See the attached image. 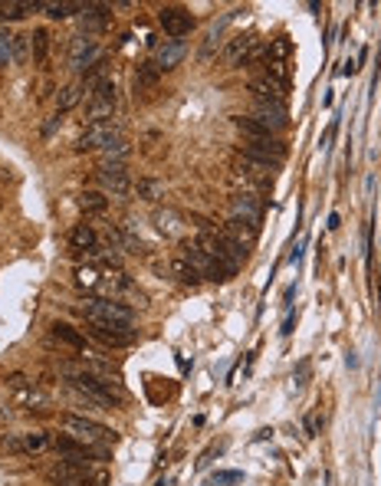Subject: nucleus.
<instances>
[{
	"instance_id": "f257e3e1",
	"label": "nucleus",
	"mask_w": 381,
	"mask_h": 486,
	"mask_svg": "<svg viewBox=\"0 0 381 486\" xmlns=\"http://www.w3.org/2000/svg\"><path fill=\"white\" fill-rule=\"evenodd\" d=\"M63 371H66L69 384L83 394L85 401H93L95 408L112 411L125 401V388H122V381L115 375H95L89 368H69V365Z\"/></svg>"
},
{
	"instance_id": "f03ea898",
	"label": "nucleus",
	"mask_w": 381,
	"mask_h": 486,
	"mask_svg": "<svg viewBox=\"0 0 381 486\" xmlns=\"http://www.w3.org/2000/svg\"><path fill=\"white\" fill-rule=\"evenodd\" d=\"M46 477L56 486H105V470H93L89 463H73V460H60L53 463Z\"/></svg>"
},
{
	"instance_id": "7ed1b4c3",
	"label": "nucleus",
	"mask_w": 381,
	"mask_h": 486,
	"mask_svg": "<svg viewBox=\"0 0 381 486\" xmlns=\"http://www.w3.org/2000/svg\"><path fill=\"white\" fill-rule=\"evenodd\" d=\"M83 312L89 322H102V325H115V329H132L135 322V312L115 299H85Z\"/></svg>"
},
{
	"instance_id": "20e7f679",
	"label": "nucleus",
	"mask_w": 381,
	"mask_h": 486,
	"mask_svg": "<svg viewBox=\"0 0 381 486\" xmlns=\"http://www.w3.org/2000/svg\"><path fill=\"white\" fill-rule=\"evenodd\" d=\"M115 105H119V95H115V83L109 76H102L93 85V95H89V109H85V122L89 125H99V122H112L115 115Z\"/></svg>"
},
{
	"instance_id": "39448f33",
	"label": "nucleus",
	"mask_w": 381,
	"mask_h": 486,
	"mask_svg": "<svg viewBox=\"0 0 381 486\" xmlns=\"http://www.w3.org/2000/svg\"><path fill=\"white\" fill-rule=\"evenodd\" d=\"M63 430L69 437L83 440V444H109V440L115 444V430H109L105 424H99L93 418H79V414H66L63 418Z\"/></svg>"
},
{
	"instance_id": "423d86ee",
	"label": "nucleus",
	"mask_w": 381,
	"mask_h": 486,
	"mask_svg": "<svg viewBox=\"0 0 381 486\" xmlns=\"http://www.w3.org/2000/svg\"><path fill=\"white\" fill-rule=\"evenodd\" d=\"M56 453H63L66 460L73 463H93V460H109V450L102 444H83V440H76V437H56Z\"/></svg>"
},
{
	"instance_id": "0eeeda50",
	"label": "nucleus",
	"mask_w": 381,
	"mask_h": 486,
	"mask_svg": "<svg viewBox=\"0 0 381 486\" xmlns=\"http://www.w3.org/2000/svg\"><path fill=\"white\" fill-rule=\"evenodd\" d=\"M7 391H10V398H14V404H20V408H30V411L46 408V394H43V388L36 381H30L26 375H10Z\"/></svg>"
},
{
	"instance_id": "6e6552de",
	"label": "nucleus",
	"mask_w": 381,
	"mask_h": 486,
	"mask_svg": "<svg viewBox=\"0 0 381 486\" xmlns=\"http://www.w3.org/2000/svg\"><path fill=\"white\" fill-rule=\"evenodd\" d=\"M158 23L171 40H181V36H187L191 30H194V17H191L184 7H161Z\"/></svg>"
},
{
	"instance_id": "1a4fd4ad",
	"label": "nucleus",
	"mask_w": 381,
	"mask_h": 486,
	"mask_svg": "<svg viewBox=\"0 0 381 486\" xmlns=\"http://www.w3.org/2000/svg\"><path fill=\"white\" fill-rule=\"evenodd\" d=\"M112 138H119V122H99V125H89L79 135L76 152H95V148H105Z\"/></svg>"
},
{
	"instance_id": "9d476101",
	"label": "nucleus",
	"mask_w": 381,
	"mask_h": 486,
	"mask_svg": "<svg viewBox=\"0 0 381 486\" xmlns=\"http://www.w3.org/2000/svg\"><path fill=\"white\" fill-rule=\"evenodd\" d=\"M95 181L102 184V191L112 197H125L128 194V168L125 164H99V174H95Z\"/></svg>"
},
{
	"instance_id": "9b49d317",
	"label": "nucleus",
	"mask_w": 381,
	"mask_h": 486,
	"mask_svg": "<svg viewBox=\"0 0 381 486\" xmlns=\"http://www.w3.org/2000/svg\"><path fill=\"white\" fill-rule=\"evenodd\" d=\"M95 63H99V46H95V40L89 33L76 36L73 46H69V66L85 69V66H95Z\"/></svg>"
},
{
	"instance_id": "f8f14e48",
	"label": "nucleus",
	"mask_w": 381,
	"mask_h": 486,
	"mask_svg": "<svg viewBox=\"0 0 381 486\" xmlns=\"http://www.w3.org/2000/svg\"><path fill=\"white\" fill-rule=\"evenodd\" d=\"M184 56H187V43L184 40H165L158 46V53H155V66H158L161 73H168V69L181 66Z\"/></svg>"
},
{
	"instance_id": "ddd939ff",
	"label": "nucleus",
	"mask_w": 381,
	"mask_h": 486,
	"mask_svg": "<svg viewBox=\"0 0 381 486\" xmlns=\"http://www.w3.org/2000/svg\"><path fill=\"white\" fill-rule=\"evenodd\" d=\"M246 154H254V158H263V162H270L273 168L286 158V145H283L280 138H266V142H246L244 145Z\"/></svg>"
},
{
	"instance_id": "4468645a",
	"label": "nucleus",
	"mask_w": 381,
	"mask_h": 486,
	"mask_svg": "<svg viewBox=\"0 0 381 486\" xmlns=\"http://www.w3.org/2000/svg\"><path fill=\"white\" fill-rule=\"evenodd\" d=\"M230 217L260 227V204H256V197L254 194H237L234 201H230Z\"/></svg>"
},
{
	"instance_id": "2eb2a0df",
	"label": "nucleus",
	"mask_w": 381,
	"mask_h": 486,
	"mask_svg": "<svg viewBox=\"0 0 381 486\" xmlns=\"http://www.w3.org/2000/svg\"><path fill=\"white\" fill-rule=\"evenodd\" d=\"M93 325V335L112 349H122V345H132L135 342V329H115V325H102V322H89Z\"/></svg>"
},
{
	"instance_id": "dca6fc26",
	"label": "nucleus",
	"mask_w": 381,
	"mask_h": 486,
	"mask_svg": "<svg viewBox=\"0 0 381 486\" xmlns=\"http://www.w3.org/2000/svg\"><path fill=\"white\" fill-rule=\"evenodd\" d=\"M250 93L256 95V102H266V105H283V99H286V89L283 85H276L273 79L260 76L250 83Z\"/></svg>"
},
{
	"instance_id": "f3484780",
	"label": "nucleus",
	"mask_w": 381,
	"mask_h": 486,
	"mask_svg": "<svg viewBox=\"0 0 381 486\" xmlns=\"http://www.w3.org/2000/svg\"><path fill=\"white\" fill-rule=\"evenodd\" d=\"M256 122H260L266 132H283L286 128V105H266V102H256Z\"/></svg>"
},
{
	"instance_id": "a211bd4d",
	"label": "nucleus",
	"mask_w": 381,
	"mask_h": 486,
	"mask_svg": "<svg viewBox=\"0 0 381 486\" xmlns=\"http://www.w3.org/2000/svg\"><path fill=\"white\" fill-rule=\"evenodd\" d=\"M250 50H254V36H234V40L227 43V50H224V56H227L230 66H240V63H246V56H250Z\"/></svg>"
},
{
	"instance_id": "6ab92c4d",
	"label": "nucleus",
	"mask_w": 381,
	"mask_h": 486,
	"mask_svg": "<svg viewBox=\"0 0 381 486\" xmlns=\"http://www.w3.org/2000/svg\"><path fill=\"white\" fill-rule=\"evenodd\" d=\"M125 154H128V142L125 138H112L105 148H99V162L102 164H125Z\"/></svg>"
},
{
	"instance_id": "aec40b11",
	"label": "nucleus",
	"mask_w": 381,
	"mask_h": 486,
	"mask_svg": "<svg viewBox=\"0 0 381 486\" xmlns=\"http://www.w3.org/2000/svg\"><path fill=\"white\" fill-rule=\"evenodd\" d=\"M69 243L76 250H95L99 247V237H95V231L89 223H76V227L69 231Z\"/></svg>"
},
{
	"instance_id": "412c9836",
	"label": "nucleus",
	"mask_w": 381,
	"mask_h": 486,
	"mask_svg": "<svg viewBox=\"0 0 381 486\" xmlns=\"http://www.w3.org/2000/svg\"><path fill=\"white\" fill-rule=\"evenodd\" d=\"M79 10H85V4H69V0H50V4H43V14L50 20H66V17H73V14H79Z\"/></svg>"
},
{
	"instance_id": "4be33fe9",
	"label": "nucleus",
	"mask_w": 381,
	"mask_h": 486,
	"mask_svg": "<svg viewBox=\"0 0 381 486\" xmlns=\"http://www.w3.org/2000/svg\"><path fill=\"white\" fill-rule=\"evenodd\" d=\"M155 227H158L165 237H174V233L181 231V213L171 211V207H165V211H155Z\"/></svg>"
},
{
	"instance_id": "5701e85b",
	"label": "nucleus",
	"mask_w": 381,
	"mask_h": 486,
	"mask_svg": "<svg viewBox=\"0 0 381 486\" xmlns=\"http://www.w3.org/2000/svg\"><path fill=\"white\" fill-rule=\"evenodd\" d=\"M109 4H85L83 10V23L89 26V30H99V26L109 23Z\"/></svg>"
},
{
	"instance_id": "b1692460",
	"label": "nucleus",
	"mask_w": 381,
	"mask_h": 486,
	"mask_svg": "<svg viewBox=\"0 0 381 486\" xmlns=\"http://www.w3.org/2000/svg\"><path fill=\"white\" fill-rule=\"evenodd\" d=\"M171 273H174V280L178 282H184V286H197V282H201L197 270L187 263L184 256H174V260H171Z\"/></svg>"
},
{
	"instance_id": "393cba45",
	"label": "nucleus",
	"mask_w": 381,
	"mask_h": 486,
	"mask_svg": "<svg viewBox=\"0 0 381 486\" xmlns=\"http://www.w3.org/2000/svg\"><path fill=\"white\" fill-rule=\"evenodd\" d=\"M234 125H237V132H244L250 142H266V138H273L256 119H244V115H237V119H234Z\"/></svg>"
},
{
	"instance_id": "a878e982",
	"label": "nucleus",
	"mask_w": 381,
	"mask_h": 486,
	"mask_svg": "<svg viewBox=\"0 0 381 486\" xmlns=\"http://www.w3.org/2000/svg\"><path fill=\"white\" fill-rule=\"evenodd\" d=\"M135 191H138V197H142V201L155 204V201H161V197H165V181H158V178H142Z\"/></svg>"
},
{
	"instance_id": "bb28decb",
	"label": "nucleus",
	"mask_w": 381,
	"mask_h": 486,
	"mask_svg": "<svg viewBox=\"0 0 381 486\" xmlns=\"http://www.w3.org/2000/svg\"><path fill=\"white\" fill-rule=\"evenodd\" d=\"M53 339L66 342L69 349H79V352L85 349V339L76 332V329H73V325H66V322H56V325H53Z\"/></svg>"
},
{
	"instance_id": "cd10ccee",
	"label": "nucleus",
	"mask_w": 381,
	"mask_h": 486,
	"mask_svg": "<svg viewBox=\"0 0 381 486\" xmlns=\"http://www.w3.org/2000/svg\"><path fill=\"white\" fill-rule=\"evenodd\" d=\"M158 79H161V69L155 66V63H142L135 73V89L138 93H142V89H152V85H158Z\"/></svg>"
},
{
	"instance_id": "c85d7f7f",
	"label": "nucleus",
	"mask_w": 381,
	"mask_h": 486,
	"mask_svg": "<svg viewBox=\"0 0 381 486\" xmlns=\"http://www.w3.org/2000/svg\"><path fill=\"white\" fill-rule=\"evenodd\" d=\"M79 207H83L85 213H105V207H109V197L102 194V191H85V194L79 197Z\"/></svg>"
},
{
	"instance_id": "c756f323",
	"label": "nucleus",
	"mask_w": 381,
	"mask_h": 486,
	"mask_svg": "<svg viewBox=\"0 0 381 486\" xmlns=\"http://www.w3.org/2000/svg\"><path fill=\"white\" fill-rule=\"evenodd\" d=\"M119 247H125L128 253H142V237H138L135 233V227H132V223H122L119 227Z\"/></svg>"
},
{
	"instance_id": "7c9ffc66",
	"label": "nucleus",
	"mask_w": 381,
	"mask_h": 486,
	"mask_svg": "<svg viewBox=\"0 0 381 486\" xmlns=\"http://www.w3.org/2000/svg\"><path fill=\"white\" fill-rule=\"evenodd\" d=\"M79 95H83V83H73V85H66L60 93V99H56V112H66V109H73V105L79 102Z\"/></svg>"
},
{
	"instance_id": "2f4dec72",
	"label": "nucleus",
	"mask_w": 381,
	"mask_h": 486,
	"mask_svg": "<svg viewBox=\"0 0 381 486\" xmlns=\"http://www.w3.org/2000/svg\"><path fill=\"white\" fill-rule=\"evenodd\" d=\"M289 50H293V43H289L286 36H280V40H273L270 46H266V60H273V63H286Z\"/></svg>"
},
{
	"instance_id": "473e14b6",
	"label": "nucleus",
	"mask_w": 381,
	"mask_h": 486,
	"mask_svg": "<svg viewBox=\"0 0 381 486\" xmlns=\"http://www.w3.org/2000/svg\"><path fill=\"white\" fill-rule=\"evenodd\" d=\"M30 50H33L36 63L46 60V50H50V36H46V30H33V36H30Z\"/></svg>"
},
{
	"instance_id": "72a5a7b5",
	"label": "nucleus",
	"mask_w": 381,
	"mask_h": 486,
	"mask_svg": "<svg viewBox=\"0 0 381 486\" xmlns=\"http://www.w3.org/2000/svg\"><path fill=\"white\" fill-rule=\"evenodd\" d=\"M76 282L83 286V290H95L102 282V276H99V270L95 266H79L76 270Z\"/></svg>"
},
{
	"instance_id": "f704fd0d",
	"label": "nucleus",
	"mask_w": 381,
	"mask_h": 486,
	"mask_svg": "<svg viewBox=\"0 0 381 486\" xmlns=\"http://www.w3.org/2000/svg\"><path fill=\"white\" fill-rule=\"evenodd\" d=\"M266 79H273L276 85H283V89H286V85H289V69H286V63L266 60Z\"/></svg>"
},
{
	"instance_id": "c9c22d12",
	"label": "nucleus",
	"mask_w": 381,
	"mask_h": 486,
	"mask_svg": "<svg viewBox=\"0 0 381 486\" xmlns=\"http://www.w3.org/2000/svg\"><path fill=\"white\" fill-rule=\"evenodd\" d=\"M20 437H24V453H40L43 447L50 444V437L40 434V430L36 434H20Z\"/></svg>"
},
{
	"instance_id": "e433bc0d",
	"label": "nucleus",
	"mask_w": 381,
	"mask_h": 486,
	"mask_svg": "<svg viewBox=\"0 0 381 486\" xmlns=\"http://www.w3.org/2000/svg\"><path fill=\"white\" fill-rule=\"evenodd\" d=\"M0 450H7V453H24V437H20V434H7L4 440H0Z\"/></svg>"
},
{
	"instance_id": "4c0bfd02",
	"label": "nucleus",
	"mask_w": 381,
	"mask_h": 486,
	"mask_svg": "<svg viewBox=\"0 0 381 486\" xmlns=\"http://www.w3.org/2000/svg\"><path fill=\"white\" fill-rule=\"evenodd\" d=\"M10 60H14V36L0 33V66H7Z\"/></svg>"
},
{
	"instance_id": "58836bf2",
	"label": "nucleus",
	"mask_w": 381,
	"mask_h": 486,
	"mask_svg": "<svg viewBox=\"0 0 381 486\" xmlns=\"http://www.w3.org/2000/svg\"><path fill=\"white\" fill-rule=\"evenodd\" d=\"M240 480H244V473H237V470H227V473H214V480H211V483L214 486H217V483H240Z\"/></svg>"
},
{
	"instance_id": "ea45409f",
	"label": "nucleus",
	"mask_w": 381,
	"mask_h": 486,
	"mask_svg": "<svg viewBox=\"0 0 381 486\" xmlns=\"http://www.w3.org/2000/svg\"><path fill=\"white\" fill-rule=\"evenodd\" d=\"M26 40L30 36H14V60H24L26 56Z\"/></svg>"
},
{
	"instance_id": "a19ab883",
	"label": "nucleus",
	"mask_w": 381,
	"mask_h": 486,
	"mask_svg": "<svg viewBox=\"0 0 381 486\" xmlns=\"http://www.w3.org/2000/svg\"><path fill=\"white\" fill-rule=\"evenodd\" d=\"M306 375H309V361H303V365H299V375H293V381H296L299 388H303V384H306Z\"/></svg>"
},
{
	"instance_id": "79ce46f5",
	"label": "nucleus",
	"mask_w": 381,
	"mask_h": 486,
	"mask_svg": "<svg viewBox=\"0 0 381 486\" xmlns=\"http://www.w3.org/2000/svg\"><path fill=\"white\" fill-rule=\"evenodd\" d=\"M306 430H309V434H315V430H319V418H309V421H306Z\"/></svg>"
}]
</instances>
